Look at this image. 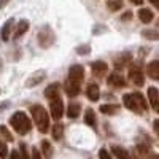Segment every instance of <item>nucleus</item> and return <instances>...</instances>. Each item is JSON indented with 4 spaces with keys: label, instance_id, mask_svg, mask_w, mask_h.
Masks as SVG:
<instances>
[{
    "label": "nucleus",
    "instance_id": "1",
    "mask_svg": "<svg viewBox=\"0 0 159 159\" xmlns=\"http://www.w3.org/2000/svg\"><path fill=\"white\" fill-rule=\"evenodd\" d=\"M124 107L134 113H143L145 110H148V103L145 100V97L140 94V92H134V94H124L123 97Z\"/></svg>",
    "mask_w": 159,
    "mask_h": 159
},
{
    "label": "nucleus",
    "instance_id": "2",
    "mask_svg": "<svg viewBox=\"0 0 159 159\" xmlns=\"http://www.w3.org/2000/svg\"><path fill=\"white\" fill-rule=\"evenodd\" d=\"M10 124H11L13 127H15V130L18 132L19 135H25V134H29L30 129H32V123H30V119H29V116L25 115L24 111H16L15 115L11 116Z\"/></svg>",
    "mask_w": 159,
    "mask_h": 159
},
{
    "label": "nucleus",
    "instance_id": "3",
    "mask_svg": "<svg viewBox=\"0 0 159 159\" xmlns=\"http://www.w3.org/2000/svg\"><path fill=\"white\" fill-rule=\"evenodd\" d=\"M30 113H32V118H34L38 130L43 132V134L48 132V129H49V115H48V111L42 107V105H32Z\"/></svg>",
    "mask_w": 159,
    "mask_h": 159
},
{
    "label": "nucleus",
    "instance_id": "4",
    "mask_svg": "<svg viewBox=\"0 0 159 159\" xmlns=\"http://www.w3.org/2000/svg\"><path fill=\"white\" fill-rule=\"evenodd\" d=\"M52 43H54V34L49 27H43L38 32V45L42 48H49Z\"/></svg>",
    "mask_w": 159,
    "mask_h": 159
},
{
    "label": "nucleus",
    "instance_id": "5",
    "mask_svg": "<svg viewBox=\"0 0 159 159\" xmlns=\"http://www.w3.org/2000/svg\"><path fill=\"white\" fill-rule=\"evenodd\" d=\"M83 78H84V69L83 65H72L69 69V80L70 81H75V83H83Z\"/></svg>",
    "mask_w": 159,
    "mask_h": 159
},
{
    "label": "nucleus",
    "instance_id": "6",
    "mask_svg": "<svg viewBox=\"0 0 159 159\" xmlns=\"http://www.w3.org/2000/svg\"><path fill=\"white\" fill-rule=\"evenodd\" d=\"M129 78H130V81L134 83L135 86H143V83H145L143 72H142V69L139 67V65H132V67H130Z\"/></svg>",
    "mask_w": 159,
    "mask_h": 159
},
{
    "label": "nucleus",
    "instance_id": "7",
    "mask_svg": "<svg viewBox=\"0 0 159 159\" xmlns=\"http://www.w3.org/2000/svg\"><path fill=\"white\" fill-rule=\"evenodd\" d=\"M49 110H51V116L56 119H61L62 118V115H64V103H62V100L59 99V97H56V99H51V107H49Z\"/></svg>",
    "mask_w": 159,
    "mask_h": 159
},
{
    "label": "nucleus",
    "instance_id": "8",
    "mask_svg": "<svg viewBox=\"0 0 159 159\" xmlns=\"http://www.w3.org/2000/svg\"><path fill=\"white\" fill-rule=\"evenodd\" d=\"M45 76H46V72H45V70H37V72H34V73L30 75V78L27 80V81H25V86H27V88L37 86L38 83L43 81Z\"/></svg>",
    "mask_w": 159,
    "mask_h": 159
},
{
    "label": "nucleus",
    "instance_id": "9",
    "mask_svg": "<svg viewBox=\"0 0 159 159\" xmlns=\"http://www.w3.org/2000/svg\"><path fill=\"white\" fill-rule=\"evenodd\" d=\"M108 84H111V86H115V88H121V86H124V76L119 73V72H113V73H110L108 75Z\"/></svg>",
    "mask_w": 159,
    "mask_h": 159
},
{
    "label": "nucleus",
    "instance_id": "10",
    "mask_svg": "<svg viewBox=\"0 0 159 159\" xmlns=\"http://www.w3.org/2000/svg\"><path fill=\"white\" fill-rule=\"evenodd\" d=\"M80 89H81V83H75V81L67 80V83H65V92H67L69 97L78 96L80 94Z\"/></svg>",
    "mask_w": 159,
    "mask_h": 159
},
{
    "label": "nucleus",
    "instance_id": "11",
    "mask_svg": "<svg viewBox=\"0 0 159 159\" xmlns=\"http://www.w3.org/2000/svg\"><path fill=\"white\" fill-rule=\"evenodd\" d=\"M91 69H92V73H94L96 76H102V75L107 73L108 65L105 62H102V61H96V62L91 64Z\"/></svg>",
    "mask_w": 159,
    "mask_h": 159
},
{
    "label": "nucleus",
    "instance_id": "12",
    "mask_svg": "<svg viewBox=\"0 0 159 159\" xmlns=\"http://www.w3.org/2000/svg\"><path fill=\"white\" fill-rule=\"evenodd\" d=\"M130 59H132V56L129 54V52H123L121 56L115 57V61H113V64H115V69H116V70H119V69L126 67L127 64H130Z\"/></svg>",
    "mask_w": 159,
    "mask_h": 159
},
{
    "label": "nucleus",
    "instance_id": "13",
    "mask_svg": "<svg viewBox=\"0 0 159 159\" xmlns=\"http://www.w3.org/2000/svg\"><path fill=\"white\" fill-rule=\"evenodd\" d=\"M86 96H88L89 100L97 102L99 97H100V89H99V86L94 84V83H91V84L88 86V89H86Z\"/></svg>",
    "mask_w": 159,
    "mask_h": 159
},
{
    "label": "nucleus",
    "instance_id": "14",
    "mask_svg": "<svg viewBox=\"0 0 159 159\" xmlns=\"http://www.w3.org/2000/svg\"><path fill=\"white\" fill-rule=\"evenodd\" d=\"M139 19L143 22V24H150L153 19H154V13L148 8H142L139 11Z\"/></svg>",
    "mask_w": 159,
    "mask_h": 159
},
{
    "label": "nucleus",
    "instance_id": "15",
    "mask_svg": "<svg viewBox=\"0 0 159 159\" xmlns=\"http://www.w3.org/2000/svg\"><path fill=\"white\" fill-rule=\"evenodd\" d=\"M148 97H150V103H151V107L154 111L159 110V99H157V89L154 86H151L148 89Z\"/></svg>",
    "mask_w": 159,
    "mask_h": 159
},
{
    "label": "nucleus",
    "instance_id": "16",
    "mask_svg": "<svg viewBox=\"0 0 159 159\" xmlns=\"http://www.w3.org/2000/svg\"><path fill=\"white\" fill-rule=\"evenodd\" d=\"M147 72H148V75L151 76V80H159V61L150 62Z\"/></svg>",
    "mask_w": 159,
    "mask_h": 159
},
{
    "label": "nucleus",
    "instance_id": "17",
    "mask_svg": "<svg viewBox=\"0 0 159 159\" xmlns=\"http://www.w3.org/2000/svg\"><path fill=\"white\" fill-rule=\"evenodd\" d=\"M45 97H48V99H56V97H59V84H57V83L49 84V86L45 89Z\"/></svg>",
    "mask_w": 159,
    "mask_h": 159
},
{
    "label": "nucleus",
    "instance_id": "18",
    "mask_svg": "<svg viewBox=\"0 0 159 159\" xmlns=\"http://www.w3.org/2000/svg\"><path fill=\"white\" fill-rule=\"evenodd\" d=\"M80 111H81V107H80V103L72 102V103L69 105V108H67V116H69L70 119H75V118L80 116Z\"/></svg>",
    "mask_w": 159,
    "mask_h": 159
},
{
    "label": "nucleus",
    "instance_id": "19",
    "mask_svg": "<svg viewBox=\"0 0 159 159\" xmlns=\"http://www.w3.org/2000/svg\"><path fill=\"white\" fill-rule=\"evenodd\" d=\"M111 153L118 157V159H130V154L124 150V148H121V147H118V145H115V147H111Z\"/></svg>",
    "mask_w": 159,
    "mask_h": 159
},
{
    "label": "nucleus",
    "instance_id": "20",
    "mask_svg": "<svg viewBox=\"0 0 159 159\" xmlns=\"http://www.w3.org/2000/svg\"><path fill=\"white\" fill-rule=\"evenodd\" d=\"M27 30H29V21L22 19V21H19L18 27H16V34H15V37H16V38H19L21 35H24Z\"/></svg>",
    "mask_w": 159,
    "mask_h": 159
},
{
    "label": "nucleus",
    "instance_id": "21",
    "mask_svg": "<svg viewBox=\"0 0 159 159\" xmlns=\"http://www.w3.org/2000/svg\"><path fill=\"white\" fill-rule=\"evenodd\" d=\"M52 137H54V140H61L64 137V126L61 123L52 126Z\"/></svg>",
    "mask_w": 159,
    "mask_h": 159
},
{
    "label": "nucleus",
    "instance_id": "22",
    "mask_svg": "<svg viewBox=\"0 0 159 159\" xmlns=\"http://www.w3.org/2000/svg\"><path fill=\"white\" fill-rule=\"evenodd\" d=\"M11 25H13V19H8L5 24H3V27H2V40H7L10 38V30H11Z\"/></svg>",
    "mask_w": 159,
    "mask_h": 159
},
{
    "label": "nucleus",
    "instance_id": "23",
    "mask_svg": "<svg viewBox=\"0 0 159 159\" xmlns=\"http://www.w3.org/2000/svg\"><path fill=\"white\" fill-rule=\"evenodd\" d=\"M84 121H86L88 126H96V115L91 108H88L86 113H84Z\"/></svg>",
    "mask_w": 159,
    "mask_h": 159
},
{
    "label": "nucleus",
    "instance_id": "24",
    "mask_svg": "<svg viewBox=\"0 0 159 159\" xmlns=\"http://www.w3.org/2000/svg\"><path fill=\"white\" fill-rule=\"evenodd\" d=\"M119 110L118 105H100V111L105 115H115Z\"/></svg>",
    "mask_w": 159,
    "mask_h": 159
},
{
    "label": "nucleus",
    "instance_id": "25",
    "mask_svg": "<svg viewBox=\"0 0 159 159\" xmlns=\"http://www.w3.org/2000/svg\"><path fill=\"white\" fill-rule=\"evenodd\" d=\"M107 7H108L110 11H118V10L123 8V0H108Z\"/></svg>",
    "mask_w": 159,
    "mask_h": 159
},
{
    "label": "nucleus",
    "instance_id": "26",
    "mask_svg": "<svg viewBox=\"0 0 159 159\" xmlns=\"http://www.w3.org/2000/svg\"><path fill=\"white\" fill-rule=\"evenodd\" d=\"M42 150H43V153H45V156H46V157H49V156H51L52 148H51V143H49L48 140H43V142H42Z\"/></svg>",
    "mask_w": 159,
    "mask_h": 159
},
{
    "label": "nucleus",
    "instance_id": "27",
    "mask_svg": "<svg viewBox=\"0 0 159 159\" xmlns=\"http://www.w3.org/2000/svg\"><path fill=\"white\" fill-rule=\"evenodd\" d=\"M142 35H143V37H147V38H150V40H157V38H159L157 30H143Z\"/></svg>",
    "mask_w": 159,
    "mask_h": 159
},
{
    "label": "nucleus",
    "instance_id": "28",
    "mask_svg": "<svg viewBox=\"0 0 159 159\" xmlns=\"http://www.w3.org/2000/svg\"><path fill=\"white\" fill-rule=\"evenodd\" d=\"M0 134H2L3 139H7V142H13V135L10 134V130L5 126H0Z\"/></svg>",
    "mask_w": 159,
    "mask_h": 159
},
{
    "label": "nucleus",
    "instance_id": "29",
    "mask_svg": "<svg viewBox=\"0 0 159 159\" xmlns=\"http://www.w3.org/2000/svg\"><path fill=\"white\" fill-rule=\"evenodd\" d=\"M8 154V148H7V143L0 142V159H7Z\"/></svg>",
    "mask_w": 159,
    "mask_h": 159
},
{
    "label": "nucleus",
    "instance_id": "30",
    "mask_svg": "<svg viewBox=\"0 0 159 159\" xmlns=\"http://www.w3.org/2000/svg\"><path fill=\"white\" fill-rule=\"evenodd\" d=\"M99 157H100V159H111L108 150H105V148H102V150L99 151Z\"/></svg>",
    "mask_w": 159,
    "mask_h": 159
},
{
    "label": "nucleus",
    "instance_id": "31",
    "mask_svg": "<svg viewBox=\"0 0 159 159\" xmlns=\"http://www.w3.org/2000/svg\"><path fill=\"white\" fill-rule=\"evenodd\" d=\"M10 159H22V154L19 153V150H15L10 153Z\"/></svg>",
    "mask_w": 159,
    "mask_h": 159
},
{
    "label": "nucleus",
    "instance_id": "32",
    "mask_svg": "<svg viewBox=\"0 0 159 159\" xmlns=\"http://www.w3.org/2000/svg\"><path fill=\"white\" fill-rule=\"evenodd\" d=\"M21 154H22V159H30V157H29V153H27V148H25V145H21Z\"/></svg>",
    "mask_w": 159,
    "mask_h": 159
},
{
    "label": "nucleus",
    "instance_id": "33",
    "mask_svg": "<svg viewBox=\"0 0 159 159\" xmlns=\"http://www.w3.org/2000/svg\"><path fill=\"white\" fill-rule=\"evenodd\" d=\"M88 52H89V46H88V45L78 48V54H88Z\"/></svg>",
    "mask_w": 159,
    "mask_h": 159
},
{
    "label": "nucleus",
    "instance_id": "34",
    "mask_svg": "<svg viewBox=\"0 0 159 159\" xmlns=\"http://www.w3.org/2000/svg\"><path fill=\"white\" fill-rule=\"evenodd\" d=\"M32 159H42V153L37 148H32Z\"/></svg>",
    "mask_w": 159,
    "mask_h": 159
},
{
    "label": "nucleus",
    "instance_id": "35",
    "mask_svg": "<svg viewBox=\"0 0 159 159\" xmlns=\"http://www.w3.org/2000/svg\"><path fill=\"white\" fill-rule=\"evenodd\" d=\"M5 108H8V102H3V103H0V111H2V110H5Z\"/></svg>",
    "mask_w": 159,
    "mask_h": 159
},
{
    "label": "nucleus",
    "instance_id": "36",
    "mask_svg": "<svg viewBox=\"0 0 159 159\" xmlns=\"http://www.w3.org/2000/svg\"><path fill=\"white\" fill-rule=\"evenodd\" d=\"M8 2H10V0H0V8H3Z\"/></svg>",
    "mask_w": 159,
    "mask_h": 159
},
{
    "label": "nucleus",
    "instance_id": "37",
    "mask_svg": "<svg viewBox=\"0 0 159 159\" xmlns=\"http://www.w3.org/2000/svg\"><path fill=\"white\" fill-rule=\"evenodd\" d=\"M130 2L134 3V5H142V3H143V0H130Z\"/></svg>",
    "mask_w": 159,
    "mask_h": 159
},
{
    "label": "nucleus",
    "instance_id": "38",
    "mask_svg": "<svg viewBox=\"0 0 159 159\" xmlns=\"http://www.w3.org/2000/svg\"><path fill=\"white\" fill-rule=\"evenodd\" d=\"M150 2H151V3H153V5L156 7V8L159 7V0H150Z\"/></svg>",
    "mask_w": 159,
    "mask_h": 159
},
{
    "label": "nucleus",
    "instance_id": "39",
    "mask_svg": "<svg viewBox=\"0 0 159 159\" xmlns=\"http://www.w3.org/2000/svg\"><path fill=\"white\" fill-rule=\"evenodd\" d=\"M147 159H159V156H157V154H150Z\"/></svg>",
    "mask_w": 159,
    "mask_h": 159
},
{
    "label": "nucleus",
    "instance_id": "40",
    "mask_svg": "<svg viewBox=\"0 0 159 159\" xmlns=\"http://www.w3.org/2000/svg\"><path fill=\"white\" fill-rule=\"evenodd\" d=\"M130 16H132V15H130V11H127V13H126V15L123 16V19H129Z\"/></svg>",
    "mask_w": 159,
    "mask_h": 159
}]
</instances>
